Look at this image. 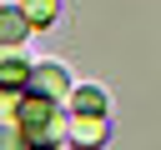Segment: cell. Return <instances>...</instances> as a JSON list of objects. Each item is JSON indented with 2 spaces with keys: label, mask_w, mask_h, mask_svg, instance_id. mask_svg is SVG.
Instances as JSON below:
<instances>
[{
  "label": "cell",
  "mask_w": 161,
  "mask_h": 150,
  "mask_svg": "<svg viewBox=\"0 0 161 150\" xmlns=\"http://www.w3.org/2000/svg\"><path fill=\"white\" fill-rule=\"evenodd\" d=\"M20 10H25V20H30V30H45V25H55L60 0H20Z\"/></svg>",
  "instance_id": "obj_7"
},
{
  "label": "cell",
  "mask_w": 161,
  "mask_h": 150,
  "mask_svg": "<svg viewBox=\"0 0 161 150\" xmlns=\"http://www.w3.org/2000/svg\"><path fill=\"white\" fill-rule=\"evenodd\" d=\"M0 115H10L20 125L25 145H60V100L25 85L15 95H0Z\"/></svg>",
  "instance_id": "obj_1"
},
{
  "label": "cell",
  "mask_w": 161,
  "mask_h": 150,
  "mask_svg": "<svg viewBox=\"0 0 161 150\" xmlns=\"http://www.w3.org/2000/svg\"><path fill=\"white\" fill-rule=\"evenodd\" d=\"M70 110L75 115H106V90L101 85H70Z\"/></svg>",
  "instance_id": "obj_5"
},
{
  "label": "cell",
  "mask_w": 161,
  "mask_h": 150,
  "mask_svg": "<svg viewBox=\"0 0 161 150\" xmlns=\"http://www.w3.org/2000/svg\"><path fill=\"white\" fill-rule=\"evenodd\" d=\"M30 35V20L20 5H0V50H20Z\"/></svg>",
  "instance_id": "obj_3"
},
{
  "label": "cell",
  "mask_w": 161,
  "mask_h": 150,
  "mask_svg": "<svg viewBox=\"0 0 161 150\" xmlns=\"http://www.w3.org/2000/svg\"><path fill=\"white\" fill-rule=\"evenodd\" d=\"M30 90H40V95H50V100H65V95H70V75H65L60 65H30Z\"/></svg>",
  "instance_id": "obj_2"
},
{
  "label": "cell",
  "mask_w": 161,
  "mask_h": 150,
  "mask_svg": "<svg viewBox=\"0 0 161 150\" xmlns=\"http://www.w3.org/2000/svg\"><path fill=\"white\" fill-rule=\"evenodd\" d=\"M30 85V60H20L15 50H0V95H15Z\"/></svg>",
  "instance_id": "obj_4"
},
{
  "label": "cell",
  "mask_w": 161,
  "mask_h": 150,
  "mask_svg": "<svg viewBox=\"0 0 161 150\" xmlns=\"http://www.w3.org/2000/svg\"><path fill=\"white\" fill-rule=\"evenodd\" d=\"M15 145H25V135H20V125L5 115V120H0V150H15Z\"/></svg>",
  "instance_id": "obj_8"
},
{
  "label": "cell",
  "mask_w": 161,
  "mask_h": 150,
  "mask_svg": "<svg viewBox=\"0 0 161 150\" xmlns=\"http://www.w3.org/2000/svg\"><path fill=\"white\" fill-rule=\"evenodd\" d=\"M70 130H75L70 135L75 145H101L106 140V115H75L70 110Z\"/></svg>",
  "instance_id": "obj_6"
}]
</instances>
